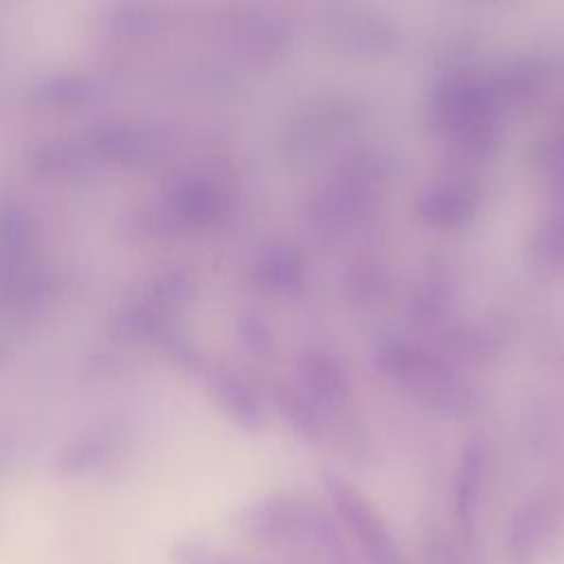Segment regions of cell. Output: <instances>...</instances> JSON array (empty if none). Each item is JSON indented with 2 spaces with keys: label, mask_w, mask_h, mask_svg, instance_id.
Listing matches in <instances>:
<instances>
[{
  "label": "cell",
  "mask_w": 564,
  "mask_h": 564,
  "mask_svg": "<svg viewBox=\"0 0 564 564\" xmlns=\"http://www.w3.org/2000/svg\"><path fill=\"white\" fill-rule=\"evenodd\" d=\"M419 209L423 220H427L430 225L454 227V225H460L474 209V194H469L467 187H458L449 183L438 185L423 196Z\"/></svg>",
  "instance_id": "8"
},
{
  "label": "cell",
  "mask_w": 564,
  "mask_h": 564,
  "mask_svg": "<svg viewBox=\"0 0 564 564\" xmlns=\"http://www.w3.org/2000/svg\"><path fill=\"white\" fill-rule=\"evenodd\" d=\"M302 392L328 410H341L350 397L348 375L330 355L311 352L300 361Z\"/></svg>",
  "instance_id": "7"
},
{
  "label": "cell",
  "mask_w": 564,
  "mask_h": 564,
  "mask_svg": "<svg viewBox=\"0 0 564 564\" xmlns=\"http://www.w3.org/2000/svg\"><path fill=\"white\" fill-rule=\"evenodd\" d=\"M218 553L203 538H181L172 544L167 564H216Z\"/></svg>",
  "instance_id": "11"
},
{
  "label": "cell",
  "mask_w": 564,
  "mask_h": 564,
  "mask_svg": "<svg viewBox=\"0 0 564 564\" xmlns=\"http://www.w3.org/2000/svg\"><path fill=\"white\" fill-rule=\"evenodd\" d=\"M377 366L397 386L443 416H458L471 403L467 383L441 357L408 341L381 344Z\"/></svg>",
  "instance_id": "2"
},
{
  "label": "cell",
  "mask_w": 564,
  "mask_h": 564,
  "mask_svg": "<svg viewBox=\"0 0 564 564\" xmlns=\"http://www.w3.org/2000/svg\"><path fill=\"white\" fill-rule=\"evenodd\" d=\"M236 529L251 542L306 555L317 564H352L335 520L313 500L271 494L247 502Z\"/></svg>",
  "instance_id": "1"
},
{
  "label": "cell",
  "mask_w": 564,
  "mask_h": 564,
  "mask_svg": "<svg viewBox=\"0 0 564 564\" xmlns=\"http://www.w3.org/2000/svg\"><path fill=\"white\" fill-rule=\"evenodd\" d=\"M485 489V452L478 443L463 447L454 476V518L460 535L474 540Z\"/></svg>",
  "instance_id": "6"
},
{
  "label": "cell",
  "mask_w": 564,
  "mask_h": 564,
  "mask_svg": "<svg viewBox=\"0 0 564 564\" xmlns=\"http://www.w3.org/2000/svg\"><path fill=\"white\" fill-rule=\"evenodd\" d=\"M564 540V487H544L511 511L505 533L509 564H538Z\"/></svg>",
  "instance_id": "5"
},
{
  "label": "cell",
  "mask_w": 564,
  "mask_h": 564,
  "mask_svg": "<svg viewBox=\"0 0 564 564\" xmlns=\"http://www.w3.org/2000/svg\"><path fill=\"white\" fill-rule=\"evenodd\" d=\"M262 275L271 289L289 291L302 280V260L293 251H273L262 264Z\"/></svg>",
  "instance_id": "9"
},
{
  "label": "cell",
  "mask_w": 564,
  "mask_h": 564,
  "mask_svg": "<svg viewBox=\"0 0 564 564\" xmlns=\"http://www.w3.org/2000/svg\"><path fill=\"white\" fill-rule=\"evenodd\" d=\"M432 119L463 150H482L496 130V97L469 75H452L432 93Z\"/></svg>",
  "instance_id": "3"
},
{
  "label": "cell",
  "mask_w": 564,
  "mask_h": 564,
  "mask_svg": "<svg viewBox=\"0 0 564 564\" xmlns=\"http://www.w3.org/2000/svg\"><path fill=\"white\" fill-rule=\"evenodd\" d=\"M535 260L540 267H564V218L549 220L535 242Z\"/></svg>",
  "instance_id": "10"
},
{
  "label": "cell",
  "mask_w": 564,
  "mask_h": 564,
  "mask_svg": "<svg viewBox=\"0 0 564 564\" xmlns=\"http://www.w3.org/2000/svg\"><path fill=\"white\" fill-rule=\"evenodd\" d=\"M333 513L344 524L368 564H401V549L375 505L346 476L324 469L319 474Z\"/></svg>",
  "instance_id": "4"
}]
</instances>
